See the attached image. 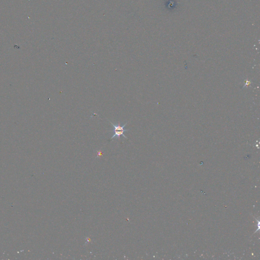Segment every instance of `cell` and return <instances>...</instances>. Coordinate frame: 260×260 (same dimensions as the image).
<instances>
[{
  "instance_id": "obj_1",
  "label": "cell",
  "mask_w": 260,
  "mask_h": 260,
  "mask_svg": "<svg viewBox=\"0 0 260 260\" xmlns=\"http://www.w3.org/2000/svg\"><path fill=\"white\" fill-rule=\"evenodd\" d=\"M109 122H110V124L111 125V126H112L113 127V128H114L113 132L114 133V134L113 135V136L111 137V139H113L115 137H117L118 139H119L120 136H122L123 137H124L126 139H127V137L125 135H124V133H125V132L128 131L129 130H126V129H124V128H125V126L127 125V122H126L125 124V125H123L122 126H120L119 125H116V124L113 123V122H112L110 121H109Z\"/></svg>"
}]
</instances>
